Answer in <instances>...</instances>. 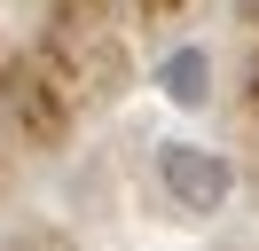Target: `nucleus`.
Listing matches in <instances>:
<instances>
[{
    "label": "nucleus",
    "mask_w": 259,
    "mask_h": 251,
    "mask_svg": "<svg viewBox=\"0 0 259 251\" xmlns=\"http://www.w3.org/2000/svg\"><path fill=\"white\" fill-rule=\"evenodd\" d=\"M157 181L173 196V212H189V220H212L236 196V165L220 149H204V141H165L157 149Z\"/></svg>",
    "instance_id": "f257e3e1"
},
{
    "label": "nucleus",
    "mask_w": 259,
    "mask_h": 251,
    "mask_svg": "<svg viewBox=\"0 0 259 251\" xmlns=\"http://www.w3.org/2000/svg\"><path fill=\"white\" fill-rule=\"evenodd\" d=\"M157 87L173 94L181 110H196V102L212 94V55H204V47H173V55L157 63Z\"/></svg>",
    "instance_id": "f03ea898"
}]
</instances>
